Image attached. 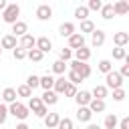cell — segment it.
Wrapping results in <instances>:
<instances>
[{"mask_svg": "<svg viewBox=\"0 0 129 129\" xmlns=\"http://www.w3.org/2000/svg\"><path fill=\"white\" fill-rule=\"evenodd\" d=\"M28 109H30L36 117H40V119H44V117L48 115V107L42 103L40 97H30V99H28Z\"/></svg>", "mask_w": 129, "mask_h": 129, "instance_id": "6da1fadb", "label": "cell"}, {"mask_svg": "<svg viewBox=\"0 0 129 129\" xmlns=\"http://www.w3.org/2000/svg\"><path fill=\"white\" fill-rule=\"evenodd\" d=\"M18 16H20V6L18 4H8V8L2 12V20L6 22V24H16L18 22Z\"/></svg>", "mask_w": 129, "mask_h": 129, "instance_id": "7a4b0ae2", "label": "cell"}, {"mask_svg": "<svg viewBox=\"0 0 129 129\" xmlns=\"http://www.w3.org/2000/svg\"><path fill=\"white\" fill-rule=\"evenodd\" d=\"M8 113L12 115V117H16V119H20V123L30 115V109H28V105H22V103H12L10 107H8Z\"/></svg>", "mask_w": 129, "mask_h": 129, "instance_id": "3957f363", "label": "cell"}, {"mask_svg": "<svg viewBox=\"0 0 129 129\" xmlns=\"http://www.w3.org/2000/svg\"><path fill=\"white\" fill-rule=\"evenodd\" d=\"M105 87L107 89H123V77L119 71H111L109 75H105Z\"/></svg>", "mask_w": 129, "mask_h": 129, "instance_id": "277c9868", "label": "cell"}, {"mask_svg": "<svg viewBox=\"0 0 129 129\" xmlns=\"http://www.w3.org/2000/svg\"><path fill=\"white\" fill-rule=\"evenodd\" d=\"M69 64H71V71H75V73H77L83 81L91 77V67H89L87 62H81V60H71Z\"/></svg>", "mask_w": 129, "mask_h": 129, "instance_id": "5b68a950", "label": "cell"}, {"mask_svg": "<svg viewBox=\"0 0 129 129\" xmlns=\"http://www.w3.org/2000/svg\"><path fill=\"white\" fill-rule=\"evenodd\" d=\"M75 101H77V105H79V107H89V105H91V101H93V95H91L89 91H79V93H77V97H75Z\"/></svg>", "mask_w": 129, "mask_h": 129, "instance_id": "8992f818", "label": "cell"}, {"mask_svg": "<svg viewBox=\"0 0 129 129\" xmlns=\"http://www.w3.org/2000/svg\"><path fill=\"white\" fill-rule=\"evenodd\" d=\"M36 18H38V20H50V18H52V8H50L48 4H40V6L36 8Z\"/></svg>", "mask_w": 129, "mask_h": 129, "instance_id": "52a82bcc", "label": "cell"}, {"mask_svg": "<svg viewBox=\"0 0 129 129\" xmlns=\"http://www.w3.org/2000/svg\"><path fill=\"white\" fill-rule=\"evenodd\" d=\"M91 44H93L95 48L103 46V44H105V30H101V28H95V32L91 34Z\"/></svg>", "mask_w": 129, "mask_h": 129, "instance_id": "ba28073f", "label": "cell"}, {"mask_svg": "<svg viewBox=\"0 0 129 129\" xmlns=\"http://www.w3.org/2000/svg\"><path fill=\"white\" fill-rule=\"evenodd\" d=\"M83 46H85V36H83L81 32H75V34L69 38V48L79 50V48H83Z\"/></svg>", "mask_w": 129, "mask_h": 129, "instance_id": "9c48e42d", "label": "cell"}, {"mask_svg": "<svg viewBox=\"0 0 129 129\" xmlns=\"http://www.w3.org/2000/svg\"><path fill=\"white\" fill-rule=\"evenodd\" d=\"M18 46H22L24 50H32V48H36V38H34L32 34H24V36L20 38Z\"/></svg>", "mask_w": 129, "mask_h": 129, "instance_id": "30bf717a", "label": "cell"}, {"mask_svg": "<svg viewBox=\"0 0 129 129\" xmlns=\"http://www.w3.org/2000/svg\"><path fill=\"white\" fill-rule=\"evenodd\" d=\"M12 34L14 36H24V34H28V24L24 22V20H18L16 24H12Z\"/></svg>", "mask_w": 129, "mask_h": 129, "instance_id": "8fae6325", "label": "cell"}, {"mask_svg": "<svg viewBox=\"0 0 129 129\" xmlns=\"http://www.w3.org/2000/svg\"><path fill=\"white\" fill-rule=\"evenodd\" d=\"M75 32H77V30H75V24H73V22H62V24L58 26V34H60L62 38H64V36L71 38Z\"/></svg>", "mask_w": 129, "mask_h": 129, "instance_id": "7c38bea8", "label": "cell"}, {"mask_svg": "<svg viewBox=\"0 0 129 129\" xmlns=\"http://www.w3.org/2000/svg\"><path fill=\"white\" fill-rule=\"evenodd\" d=\"M36 48H38L40 52H50L52 40H50L48 36H40V38H36Z\"/></svg>", "mask_w": 129, "mask_h": 129, "instance_id": "4fadbf2b", "label": "cell"}, {"mask_svg": "<svg viewBox=\"0 0 129 129\" xmlns=\"http://www.w3.org/2000/svg\"><path fill=\"white\" fill-rule=\"evenodd\" d=\"M91 117H93V111H91L89 107H79V109H77V119H79L81 123H89Z\"/></svg>", "mask_w": 129, "mask_h": 129, "instance_id": "5bb4252c", "label": "cell"}, {"mask_svg": "<svg viewBox=\"0 0 129 129\" xmlns=\"http://www.w3.org/2000/svg\"><path fill=\"white\" fill-rule=\"evenodd\" d=\"M58 123H60V115H58V113H48V115L44 117V125H46L48 129H56Z\"/></svg>", "mask_w": 129, "mask_h": 129, "instance_id": "9a60e30c", "label": "cell"}, {"mask_svg": "<svg viewBox=\"0 0 129 129\" xmlns=\"http://www.w3.org/2000/svg\"><path fill=\"white\" fill-rule=\"evenodd\" d=\"M16 97H18V93H16V89H12V87H6L4 91H2V99H4V103H16Z\"/></svg>", "mask_w": 129, "mask_h": 129, "instance_id": "2e32d148", "label": "cell"}, {"mask_svg": "<svg viewBox=\"0 0 129 129\" xmlns=\"http://www.w3.org/2000/svg\"><path fill=\"white\" fill-rule=\"evenodd\" d=\"M40 99H42V103H44L46 107H48V105H56V103H58V95H56L54 91H44Z\"/></svg>", "mask_w": 129, "mask_h": 129, "instance_id": "e0dca14e", "label": "cell"}, {"mask_svg": "<svg viewBox=\"0 0 129 129\" xmlns=\"http://www.w3.org/2000/svg\"><path fill=\"white\" fill-rule=\"evenodd\" d=\"M0 46H2V48H12V50H14V48L18 46V44H16V36H14V34H4Z\"/></svg>", "mask_w": 129, "mask_h": 129, "instance_id": "ac0fdd59", "label": "cell"}, {"mask_svg": "<svg viewBox=\"0 0 129 129\" xmlns=\"http://www.w3.org/2000/svg\"><path fill=\"white\" fill-rule=\"evenodd\" d=\"M67 85H69V81H67L64 75H62V77H58V79L54 81V89H52V91H54L56 95H62V93L67 91Z\"/></svg>", "mask_w": 129, "mask_h": 129, "instance_id": "d6986e66", "label": "cell"}, {"mask_svg": "<svg viewBox=\"0 0 129 129\" xmlns=\"http://www.w3.org/2000/svg\"><path fill=\"white\" fill-rule=\"evenodd\" d=\"M107 93H109V89L105 87V85H97L95 89H93V99H99V101H105V97H107Z\"/></svg>", "mask_w": 129, "mask_h": 129, "instance_id": "ffe728a7", "label": "cell"}, {"mask_svg": "<svg viewBox=\"0 0 129 129\" xmlns=\"http://www.w3.org/2000/svg\"><path fill=\"white\" fill-rule=\"evenodd\" d=\"M113 42H115V46H125V44H129V34L127 32H115Z\"/></svg>", "mask_w": 129, "mask_h": 129, "instance_id": "44dd1931", "label": "cell"}, {"mask_svg": "<svg viewBox=\"0 0 129 129\" xmlns=\"http://www.w3.org/2000/svg\"><path fill=\"white\" fill-rule=\"evenodd\" d=\"M91 58V50L87 48V46H83V48H79V50H75V60H81V62H87Z\"/></svg>", "mask_w": 129, "mask_h": 129, "instance_id": "7402d4cb", "label": "cell"}, {"mask_svg": "<svg viewBox=\"0 0 129 129\" xmlns=\"http://www.w3.org/2000/svg\"><path fill=\"white\" fill-rule=\"evenodd\" d=\"M54 77H50V75H44V77H40V87L44 89V91H52L54 89Z\"/></svg>", "mask_w": 129, "mask_h": 129, "instance_id": "603a6c76", "label": "cell"}, {"mask_svg": "<svg viewBox=\"0 0 129 129\" xmlns=\"http://www.w3.org/2000/svg\"><path fill=\"white\" fill-rule=\"evenodd\" d=\"M103 125H105V129H115V127H119V119H117V115H115V113H109V115L105 117Z\"/></svg>", "mask_w": 129, "mask_h": 129, "instance_id": "cb8c5ba5", "label": "cell"}, {"mask_svg": "<svg viewBox=\"0 0 129 129\" xmlns=\"http://www.w3.org/2000/svg\"><path fill=\"white\" fill-rule=\"evenodd\" d=\"M113 8H115V16H123V14H127V12H129V8H127V2H125V0L113 2Z\"/></svg>", "mask_w": 129, "mask_h": 129, "instance_id": "d4e9b609", "label": "cell"}, {"mask_svg": "<svg viewBox=\"0 0 129 129\" xmlns=\"http://www.w3.org/2000/svg\"><path fill=\"white\" fill-rule=\"evenodd\" d=\"M101 16H103L105 20H111V18L115 16V8H113V2H109V4H103V8H101Z\"/></svg>", "mask_w": 129, "mask_h": 129, "instance_id": "484cf974", "label": "cell"}, {"mask_svg": "<svg viewBox=\"0 0 129 129\" xmlns=\"http://www.w3.org/2000/svg\"><path fill=\"white\" fill-rule=\"evenodd\" d=\"M75 18L81 20V22L83 20H89V8L87 6H77L75 8Z\"/></svg>", "mask_w": 129, "mask_h": 129, "instance_id": "4316f807", "label": "cell"}, {"mask_svg": "<svg viewBox=\"0 0 129 129\" xmlns=\"http://www.w3.org/2000/svg\"><path fill=\"white\" fill-rule=\"evenodd\" d=\"M52 73H56L58 77H62V75L67 73V62H64V60H60V58H58V60H54V62H52Z\"/></svg>", "mask_w": 129, "mask_h": 129, "instance_id": "83f0119b", "label": "cell"}, {"mask_svg": "<svg viewBox=\"0 0 129 129\" xmlns=\"http://www.w3.org/2000/svg\"><path fill=\"white\" fill-rule=\"evenodd\" d=\"M97 69H99L101 73H105V75H109V73L113 71V62H111L109 58H103V60H99V64H97Z\"/></svg>", "mask_w": 129, "mask_h": 129, "instance_id": "f1b7e54d", "label": "cell"}, {"mask_svg": "<svg viewBox=\"0 0 129 129\" xmlns=\"http://www.w3.org/2000/svg\"><path fill=\"white\" fill-rule=\"evenodd\" d=\"M89 109H91L93 113H103V111H105V101L93 99V101H91V105H89Z\"/></svg>", "mask_w": 129, "mask_h": 129, "instance_id": "f546056e", "label": "cell"}, {"mask_svg": "<svg viewBox=\"0 0 129 129\" xmlns=\"http://www.w3.org/2000/svg\"><path fill=\"white\" fill-rule=\"evenodd\" d=\"M85 32H91V34L95 32V22L93 20H83L81 22V34L85 36Z\"/></svg>", "mask_w": 129, "mask_h": 129, "instance_id": "4dcf8cb0", "label": "cell"}, {"mask_svg": "<svg viewBox=\"0 0 129 129\" xmlns=\"http://www.w3.org/2000/svg\"><path fill=\"white\" fill-rule=\"evenodd\" d=\"M16 93H18V97H26V99L34 97V95H32V89H30L28 85H20V87L16 89Z\"/></svg>", "mask_w": 129, "mask_h": 129, "instance_id": "1f68e13d", "label": "cell"}, {"mask_svg": "<svg viewBox=\"0 0 129 129\" xmlns=\"http://www.w3.org/2000/svg\"><path fill=\"white\" fill-rule=\"evenodd\" d=\"M125 56H127V50L123 46H115L113 48V58L115 60H125Z\"/></svg>", "mask_w": 129, "mask_h": 129, "instance_id": "d6a6232c", "label": "cell"}, {"mask_svg": "<svg viewBox=\"0 0 129 129\" xmlns=\"http://www.w3.org/2000/svg\"><path fill=\"white\" fill-rule=\"evenodd\" d=\"M42 56H44V52H40L38 48H32V50H28V58H30L32 62H40V60H42Z\"/></svg>", "mask_w": 129, "mask_h": 129, "instance_id": "836d02e7", "label": "cell"}, {"mask_svg": "<svg viewBox=\"0 0 129 129\" xmlns=\"http://www.w3.org/2000/svg\"><path fill=\"white\" fill-rule=\"evenodd\" d=\"M12 56H14L16 60H22V58H26V56H28V50H24L22 46H16V48L12 50Z\"/></svg>", "mask_w": 129, "mask_h": 129, "instance_id": "e575fe53", "label": "cell"}, {"mask_svg": "<svg viewBox=\"0 0 129 129\" xmlns=\"http://www.w3.org/2000/svg\"><path fill=\"white\" fill-rule=\"evenodd\" d=\"M56 129H75L73 119H69V117H60V123H58V127H56Z\"/></svg>", "mask_w": 129, "mask_h": 129, "instance_id": "d590c367", "label": "cell"}, {"mask_svg": "<svg viewBox=\"0 0 129 129\" xmlns=\"http://www.w3.org/2000/svg\"><path fill=\"white\" fill-rule=\"evenodd\" d=\"M26 85H28L30 89H36V87H40V77H36V75H30V77L26 79Z\"/></svg>", "mask_w": 129, "mask_h": 129, "instance_id": "8d00e7d4", "label": "cell"}, {"mask_svg": "<svg viewBox=\"0 0 129 129\" xmlns=\"http://www.w3.org/2000/svg\"><path fill=\"white\" fill-rule=\"evenodd\" d=\"M87 8H89V10H97V12H101V8H103V2H101V0H89Z\"/></svg>", "mask_w": 129, "mask_h": 129, "instance_id": "74e56055", "label": "cell"}, {"mask_svg": "<svg viewBox=\"0 0 129 129\" xmlns=\"http://www.w3.org/2000/svg\"><path fill=\"white\" fill-rule=\"evenodd\" d=\"M10 113H8V107L4 105V103H0V125H4L6 123V117H8Z\"/></svg>", "mask_w": 129, "mask_h": 129, "instance_id": "f35d334b", "label": "cell"}, {"mask_svg": "<svg viewBox=\"0 0 129 129\" xmlns=\"http://www.w3.org/2000/svg\"><path fill=\"white\" fill-rule=\"evenodd\" d=\"M77 93H79V91H77V85L69 83V85H67V91H64V95H67V97H73V99H75V97H77Z\"/></svg>", "mask_w": 129, "mask_h": 129, "instance_id": "ab89813d", "label": "cell"}, {"mask_svg": "<svg viewBox=\"0 0 129 129\" xmlns=\"http://www.w3.org/2000/svg\"><path fill=\"white\" fill-rule=\"evenodd\" d=\"M127 95H125V89H115L113 91V101H123Z\"/></svg>", "mask_w": 129, "mask_h": 129, "instance_id": "60d3db41", "label": "cell"}, {"mask_svg": "<svg viewBox=\"0 0 129 129\" xmlns=\"http://www.w3.org/2000/svg\"><path fill=\"white\" fill-rule=\"evenodd\" d=\"M71 56H73V50H71L69 46L60 50V60H64V62H67V60H71Z\"/></svg>", "mask_w": 129, "mask_h": 129, "instance_id": "b9f144b4", "label": "cell"}, {"mask_svg": "<svg viewBox=\"0 0 129 129\" xmlns=\"http://www.w3.org/2000/svg\"><path fill=\"white\" fill-rule=\"evenodd\" d=\"M81 81H83V79H81V77H79L75 71H69V83H73V85H79Z\"/></svg>", "mask_w": 129, "mask_h": 129, "instance_id": "7bdbcfd3", "label": "cell"}, {"mask_svg": "<svg viewBox=\"0 0 129 129\" xmlns=\"http://www.w3.org/2000/svg\"><path fill=\"white\" fill-rule=\"evenodd\" d=\"M119 129H129V117H123L119 121Z\"/></svg>", "mask_w": 129, "mask_h": 129, "instance_id": "ee69618b", "label": "cell"}, {"mask_svg": "<svg viewBox=\"0 0 129 129\" xmlns=\"http://www.w3.org/2000/svg\"><path fill=\"white\" fill-rule=\"evenodd\" d=\"M119 73H121V77L125 79V77H129V64H123L121 69H119Z\"/></svg>", "mask_w": 129, "mask_h": 129, "instance_id": "f6af8a7d", "label": "cell"}, {"mask_svg": "<svg viewBox=\"0 0 129 129\" xmlns=\"http://www.w3.org/2000/svg\"><path fill=\"white\" fill-rule=\"evenodd\" d=\"M6 8H8V2H6V0H0V10H2V12H4V10H6Z\"/></svg>", "mask_w": 129, "mask_h": 129, "instance_id": "bcb514c9", "label": "cell"}, {"mask_svg": "<svg viewBox=\"0 0 129 129\" xmlns=\"http://www.w3.org/2000/svg\"><path fill=\"white\" fill-rule=\"evenodd\" d=\"M14 129H30V127H28V125H26V123H24V121H22V123H18V125H16V127H14Z\"/></svg>", "mask_w": 129, "mask_h": 129, "instance_id": "7dc6e473", "label": "cell"}, {"mask_svg": "<svg viewBox=\"0 0 129 129\" xmlns=\"http://www.w3.org/2000/svg\"><path fill=\"white\" fill-rule=\"evenodd\" d=\"M87 129H101V127H99V125H95V123H89V125H87Z\"/></svg>", "mask_w": 129, "mask_h": 129, "instance_id": "c3c4849f", "label": "cell"}, {"mask_svg": "<svg viewBox=\"0 0 129 129\" xmlns=\"http://www.w3.org/2000/svg\"><path fill=\"white\" fill-rule=\"evenodd\" d=\"M125 64H129V52H127V56H125Z\"/></svg>", "mask_w": 129, "mask_h": 129, "instance_id": "681fc988", "label": "cell"}, {"mask_svg": "<svg viewBox=\"0 0 129 129\" xmlns=\"http://www.w3.org/2000/svg\"><path fill=\"white\" fill-rule=\"evenodd\" d=\"M125 2H127V8H129V0H125Z\"/></svg>", "mask_w": 129, "mask_h": 129, "instance_id": "f907efd6", "label": "cell"}, {"mask_svg": "<svg viewBox=\"0 0 129 129\" xmlns=\"http://www.w3.org/2000/svg\"><path fill=\"white\" fill-rule=\"evenodd\" d=\"M0 56H2V46H0Z\"/></svg>", "mask_w": 129, "mask_h": 129, "instance_id": "816d5d0a", "label": "cell"}]
</instances>
